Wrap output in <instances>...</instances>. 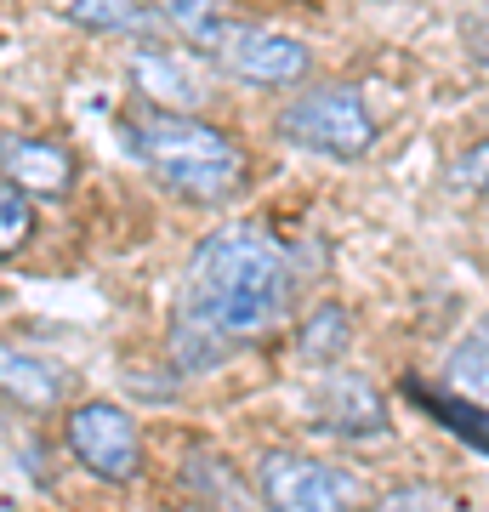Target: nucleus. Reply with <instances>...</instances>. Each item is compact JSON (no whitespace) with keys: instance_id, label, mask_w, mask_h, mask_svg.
I'll return each instance as SVG.
<instances>
[{"instance_id":"a211bd4d","label":"nucleus","mask_w":489,"mask_h":512,"mask_svg":"<svg viewBox=\"0 0 489 512\" xmlns=\"http://www.w3.org/2000/svg\"><path fill=\"white\" fill-rule=\"evenodd\" d=\"M182 512H211V507H182Z\"/></svg>"},{"instance_id":"423d86ee","label":"nucleus","mask_w":489,"mask_h":512,"mask_svg":"<svg viewBox=\"0 0 489 512\" xmlns=\"http://www.w3.org/2000/svg\"><path fill=\"white\" fill-rule=\"evenodd\" d=\"M211 57H217L228 74L256 80V86H296L313 63L302 40L273 35V29H245V23H228L222 40L211 46Z\"/></svg>"},{"instance_id":"dca6fc26","label":"nucleus","mask_w":489,"mask_h":512,"mask_svg":"<svg viewBox=\"0 0 489 512\" xmlns=\"http://www.w3.org/2000/svg\"><path fill=\"white\" fill-rule=\"evenodd\" d=\"M370 512H461L455 495L433 490V484H399V490H381L370 501Z\"/></svg>"},{"instance_id":"9b49d317","label":"nucleus","mask_w":489,"mask_h":512,"mask_svg":"<svg viewBox=\"0 0 489 512\" xmlns=\"http://www.w3.org/2000/svg\"><path fill=\"white\" fill-rule=\"evenodd\" d=\"M0 376H6V399H12V404L52 410V404L63 399V370H52L46 359H35V353L6 348V365H0Z\"/></svg>"},{"instance_id":"f3484780","label":"nucleus","mask_w":489,"mask_h":512,"mask_svg":"<svg viewBox=\"0 0 489 512\" xmlns=\"http://www.w3.org/2000/svg\"><path fill=\"white\" fill-rule=\"evenodd\" d=\"M450 188L455 194H489V137L472 143L467 154L450 165Z\"/></svg>"},{"instance_id":"f03ea898","label":"nucleus","mask_w":489,"mask_h":512,"mask_svg":"<svg viewBox=\"0 0 489 512\" xmlns=\"http://www.w3.org/2000/svg\"><path fill=\"white\" fill-rule=\"evenodd\" d=\"M126 143L131 154L148 165V177L160 188H171L188 205H222L234 200L251 165L245 148L228 131L205 126L200 114H171V109H148L137 120H126Z\"/></svg>"},{"instance_id":"4468645a","label":"nucleus","mask_w":489,"mask_h":512,"mask_svg":"<svg viewBox=\"0 0 489 512\" xmlns=\"http://www.w3.org/2000/svg\"><path fill=\"white\" fill-rule=\"evenodd\" d=\"M450 376H455V387H467L472 399H489V319L455 348Z\"/></svg>"},{"instance_id":"1a4fd4ad","label":"nucleus","mask_w":489,"mask_h":512,"mask_svg":"<svg viewBox=\"0 0 489 512\" xmlns=\"http://www.w3.org/2000/svg\"><path fill=\"white\" fill-rule=\"evenodd\" d=\"M131 80L143 86V97L154 109H171V114H194V103L205 97V80L188 69L177 52H165V46H137Z\"/></svg>"},{"instance_id":"39448f33","label":"nucleus","mask_w":489,"mask_h":512,"mask_svg":"<svg viewBox=\"0 0 489 512\" xmlns=\"http://www.w3.org/2000/svg\"><path fill=\"white\" fill-rule=\"evenodd\" d=\"M63 444L103 484H131V478L143 473V433H137L131 410H120L109 399L74 404L69 421H63Z\"/></svg>"},{"instance_id":"7ed1b4c3","label":"nucleus","mask_w":489,"mask_h":512,"mask_svg":"<svg viewBox=\"0 0 489 512\" xmlns=\"http://www.w3.org/2000/svg\"><path fill=\"white\" fill-rule=\"evenodd\" d=\"M279 137L330 160H359L376 148V114L353 86H308L279 109Z\"/></svg>"},{"instance_id":"2eb2a0df","label":"nucleus","mask_w":489,"mask_h":512,"mask_svg":"<svg viewBox=\"0 0 489 512\" xmlns=\"http://www.w3.org/2000/svg\"><path fill=\"white\" fill-rule=\"evenodd\" d=\"M29 234H35V211H29V200H23V188L0 183V251L18 256Z\"/></svg>"},{"instance_id":"0eeeda50","label":"nucleus","mask_w":489,"mask_h":512,"mask_svg":"<svg viewBox=\"0 0 489 512\" xmlns=\"http://www.w3.org/2000/svg\"><path fill=\"white\" fill-rule=\"evenodd\" d=\"M313 404H319V421H325L330 433H342V439H376V433H387V399L364 376H347V370L325 376Z\"/></svg>"},{"instance_id":"6e6552de","label":"nucleus","mask_w":489,"mask_h":512,"mask_svg":"<svg viewBox=\"0 0 489 512\" xmlns=\"http://www.w3.org/2000/svg\"><path fill=\"white\" fill-rule=\"evenodd\" d=\"M6 183H18L23 194L63 200L74 188V154L46 143V137H18V131H6Z\"/></svg>"},{"instance_id":"ddd939ff","label":"nucleus","mask_w":489,"mask_h":512,"mask_svg":"<svg viewBox=\"0 0 489 512\" xmlns=\"http://www.w3.org/2000/svg\"><path fill=\"white\" fill-rule=\"evenodd\" d=\"M410 393H416V399H421V410H427V416L450 421L455 433H467L472 444H484V450H489V410H484V404L450 399V393H421L416 382H410Z\"/></svg>"},{"instance_id":"f257e3e1","label":"nucleus","mask_w":489,"mask_h":512,"mask_svg":"<svg viewBox=\"0 0 489 512\" xmlns=\"http://www.w3.org/2000/svg\"><path fill=\"white\" fill-rule=\"evenodd\" d=\"M290 291H296L290 256L268 228H256V222L217 228L188 256L182 313H177V359L188 370L222 365L228 348L268 336L285 319Z\"/></svg>"},{"instance_id":"f8f14e48","label":"nucleus","mask_w":489,"mask_h":512,"mask_svg":"<svg viewBox=\"0 0 489 512\" xmlns=\"http://www.w3.org/2000/svg\"><path fill=\"white\" fill-rule=\"evenodd\" d=\"M347 336H353V319L347 308L325 302V308H313L296 330V353H302V365H330V359H342L347 353Z\"/></svg>"},{"instance_id":"20e7f679","label":"nucleus","mask_w":489,"mask_h":512,"mask_svg":"<svg viewBox=\"0 0 489 512\" xmlns=\"http://www.w3.org/2000/svg\"><path fill=\"white\" fill-rule=\"evenodd\" d=\"M256 501L268 512H359L364 484L302 450H268L256 461Z\"/></svg>"},{"instance_id":"9d476101","label":"nucleus","mask_w":489,"mask_h":512,"mask_svg":"<svg viewBox=\"0 0 489 512\" xmlns=\"http://www.w3.org/2000/svg\"><path fill=\"white\" fill-rule=\"evenodd\" d=\"M57 12L80 29H97V35H131V40L160 35V12L148 0H57Z\"/></svg>"}]
</instances>
